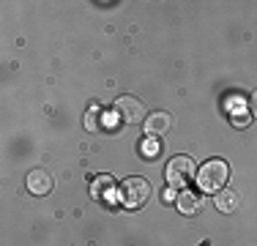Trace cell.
Wrapping results in <instances>:
<instances>
[{
  "label": "cell",
  "mask_w": 257,
  "mask_h": 246,
  "mask_svg": "<svg viewBox=\"0 0 257 246\" xmlns=\"http://www.w3.org/2000/svg\"><path fill=\"white\" fill-rule=\"evenodd\" d=\"M227 181H230V164L224 162V159H211V162H205L203 167L197 170V183L208 194L222 192V189L227 186Z\"/></svg>",
  "instance_id": "obj_1"
},
{
  "label": "cell",
  "mask_w": 257,
  "mask_h": 246,
  "mask_svg": "<svg viewBox=\"0 0 257 246\" xmlns=\"http://www.w3.org/2000/svg\"><path fill=\"white\" fill-rule=\"evenodd\" d=\"M164 178H167L170 189H186L192 183V178H197V164L189 156H175V159H170Z\"/></svg>",
  "instance_id": "obj_2"
},
{
  "label": "cell",
  "mask_w": 257,
  "mask_h": 246,
  "mask_svg": "<svg viewBox=\"0 0 257 246\" xmlns=\"http://www.w3.org/2000/svg\"><path fill=\"white\" fill-rule=\"evenodd\" d=\"M148 197H151V183L145 181V178H140V175L126 178L123 186H120V202H123L128 211L143 208L145 202H148Z\"/></svg>",
  "instance_id": "obj_3"
},
{
  "label": "cell",
  "mask_w": 257,
  "mask_h": 246,
  "mask_svg": "<svg viewBox=\"0 0 257 246\" xmlns=\"http://www.w3.org/2000/svg\"><path fill=\"white\" fill-rule=\"evenodd\" d=\"M115 115H118L120 123H126V126H137V123H145V115H148V107H145L143 98L137 96H120L118 101H115Z\"/></svg>",
  "instance_id": "obj_4"
},
{
  "label": "cell",
  "mask_w": 257,
  "mask_h": 246,
  "mask_svg": "<svg viewBox=\"0 0 257 246\" xmlns=\"http://www.w3.org/2000/svg\"><path fill=\"white\" fill-rule=\"evenodd\" d=\"M143 126H145V137H164L173 129V115L164 112V109L162 112H151Z\"/></svg>",
  "instance_id": "obj_5"
},
{
  "label": "cell",
  "mask_w": 257,
  "mask_h": 246,
  "mask_svg": "<svg viewBox=\"0 0 257 246\" xmlns=\"http://www.w3.org/2000/svg\"><path fill=\"white\" fill-rule=\"evenodd\" d=\"M52 186H55V181H52V175L47 170H30L28 172V192L30 194L44 197V194L52 192Z\"/></svg>",
  "instance_id": "obj_6"
},
{
  "label": "cell",
  "mask_w": 257,
  "mask_h": 246,
  "mask_svg": "<svg viewBox=\"0 0 257 246\" xmlns=\"http://www.w3.org/2000/svg\"><path fill=\"white\" fill-rule=\"evenodd\" d=\"M213 205H216V211H222V213H235L238 208H241V192L224 186L222 192L213 194Z\"/></svg>",
  "instance_id": "obj_7"
},
{
  "label": "cell",
  "mask_w": 257,
  "mask_h": 246,
  "mask_svg": "<svg viewBox=\"0 0 257 246\" xmlns=\"http://www.w3.org/2000/svg\"><path fill=\"white\" fill-rule=\"evenodd\" d=\"M175 205H178V211L183 216H194V213H200V208H203V197L197 192H181L178 200H175Z\"/></svg>",
  "instance_id": "obj_8"
},
{
  "label": "cell",
  "mask_w": 257,
  "mask_h": 246,
  "mask_svg": "<svg viewBox=\"0 0 257 246\" xmlns=\"http://www.w3.org/2000/svg\"><path fill=\"white\" fill-rule=\"evenodd\" d=\"M85 129L88 132H99V112H96V107L85 115Z\"/></svg>",
  "instance_id": "obj_9"
},
{
  "label": "cell",
  "mask_w": 257,
  "mask_h": 246,
  "mask_svg": "<svg viewBox=\"0 0 257 246\" xmlns=\"http://www.w3.org/2000/svg\"><path fill=\"white\" fill-rule=\"evenodd\" d=\"M230 123H232V126H235V129H246L249 123H252V115H249V112H241V115H238V118H235V115H232V118H230Z\"/></svg>",
  "instance_id": "obj_10"
},
{
  "label": "cell",
  "mask_w": 257,
  "mask_h": 246,
  "mask_svg": "<svg viewBox=\"0 0 257 246\" xmlns=\"http://www.w3.org/2000/svg\"><path fill=\"white\" fill-rule=\"evenodd\" d=\"M140 151H143L145 156H156V153H159V143H154V140H145V143L140 145Z\"/></svg>",
  "instance_id": "obj_11"
}]
</instances>
